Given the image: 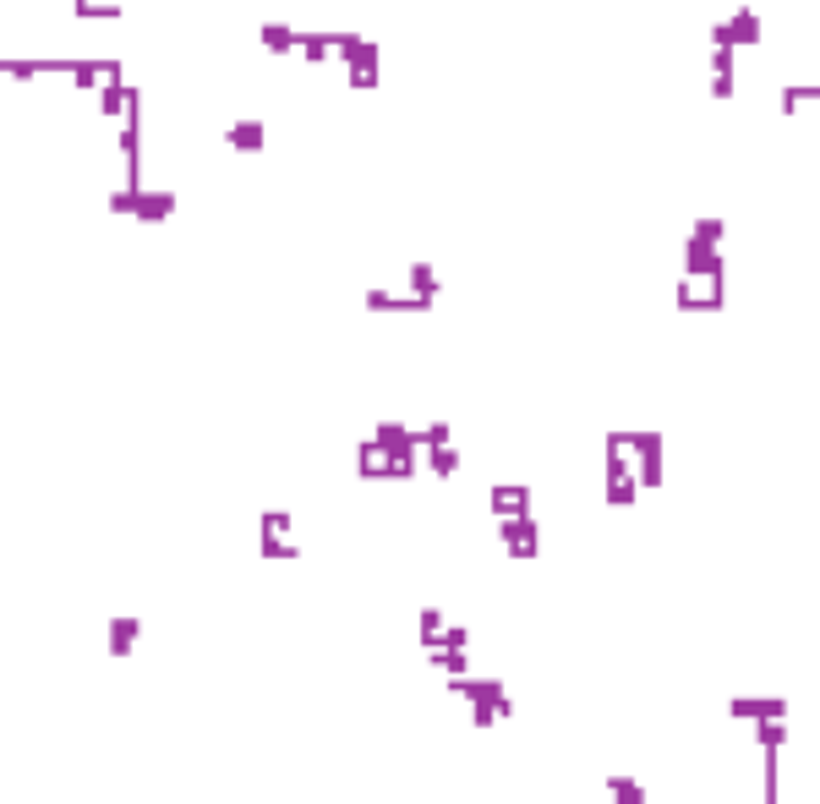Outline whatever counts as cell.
Instances as JSON below:
<instances>
[{
  "label": "cell",
  "mask_w": 820,
  "mask_h": 804,
  "mask_svg": "<svg viewBox=\"0 0 820 804\" xmlns=\"http://www.w3.org/2000/svg\"><path fill=\"white\" fill-rule=\"evenodd\" d=\"M760 804H793V799L782 794V788H766V794H760Z\"/></svg>",
  "instance_id": "cell-25"
},
{
  "label": "cell",
  "mask_w": 820,
  "mask_h": 804,
  "mask_svg": "<svg viewBox=\"0 0 820 804\" xmlns=\"http://www.w3.org/2000/svg\"><path fill=\"white\" fill-rule=\"evenodd\" d=\"M695 241H706V247H722V236H728V225H722L717 214H706V219H695V230H689Z\"/></svg>",
  "instance_id": "cell-22"
},
{
  "label": "cell",
  "mask_w": 820,
  "mask_h": 804,
  "mask_svg": "<svg viewBox=\"0 0 820 804\" xmlns=\"http://www.w3.org/2000/svg\"><path fill=\"white\" fill-rule=\"evenodd\" d=\"M815 99H820V88H815V83H788V88H782V110H788V115L810 110Z\"/></svg>",
  "instance_id": "cell-21"
},
{
  "label": "cell",
  "mask_w": 820,
  "mask_h": 804,
  "mask_svg": "<svg viewBox=\"0 0 820 804\" xmlns=\"http://www.w3.org/2000/svg\"><path fill=\"white\" fill-rule=\"evenodd\" d=\"M296 55L301 61H334V44H328V33H296Z\"/></svg>",
  "instance_id": "cell-20"
},
{
  "label": "cell",
  "mask_w": 820,
  "mask_h": 804,
  "mask_svg": "<svg viewBox=\"0 0 820 804\" xmlns=\"http://www.w3.org/2000/svg\"><path fill=\"white\" fill-rule=\"evenodd\" d=\"M66 72H72V83H77L82 93H99L104 77H126V66L110 61V55H104V61H88V55H77V61H66Z\"/></svg>",
  "instance_id": "cell-9"
},
{
  "label": "cell",
  "mask_w": 820,
  "mask_h": 804,
  "mask_svg": "<svg viewBox=\"0 0 820 804\" xmlns=\"http://www.w3.org/2000/svg\"><path fill=\"white\" fill-rule=\"evenodd\" d=\"M722 247H706V241L684 236V279H717L722 274Z\"/></svg>",
  "instance_id": "cell-8"
},
{
  "label": "cell",
  "mask_w": 820,
  "mask_h": 804,
  "mask_svg": "<svg viewBox=\"0 0 820 804\" xmlns=\"http://www.w3.org/2000/svg\"><path fill=\"white\" fill-rule=\"evenodd\" d=\"M438 290H443L438 268H432V263H410V296H416V301H432Z\"/></svg>",
  "instance_id": "cell-16"
},
{
  "label": "cell",
  "mask_w": 820,
  "mask_h": 804,
  "mask_svg": "<svg viewBox=\"0 0 820 804\" xmlns=\"http://www.w3.org/2000/svg\"><path fill=\"white\" fill-rule=\"evenodd\" d=\"M607 804H651V788L629 772H613L607 777Z\"/></svg>",
  "instance_id": "cell-13"
},
{
  "label": "cell",
  "mask_w": 820,
  "mask_h": 804,
  "mask_svg": "<svg viewBox=\"0 0 820 804\" xmlns=\"http://www.w3.org/2000/svg\"><path fill=\"white\" fill-rule=\"evenodd\" d=\"M728 717L744 722V728H760V722H788V701H782V695H733Z\"/></svg>",
  "instance_id": "cell-4"
},
{
  "label": "cell",
  "mask_w": 820,
  "mask_h": 804,
  "mask_svg": "<svg viewBox=\"0 0 820 804\" xmlns=\"http://www.w3.org/2000/svg\"><path fill=\"white\" fill-rule=\"evenodd\" d=\"M722 22H728L733 50H738V44H760V11H755V6H738L733 17H722Z\"/></svg>",
  "instance_id": "cell-14"
},
{
  "label": "cell",
  "mask_w": 820,
  "mask_h": 804,
  "mask_svg": "<svg viewBox=\"0 0 820 804\" xmlns=\"http://www.w3.org/2000/svg\"><path fill=\"white\" fill-rule=\"evenodd\" d=\"M487 509H492V520H525V515H536V498L525 482H492Z\"/></svg>",
  "instance_id": "cell-5"
},
{
  "label": "cell",
  "mask_w": 820,
  "mask_h": 804,
  "mask_svg": "<svg viewBox=\"0 0 820 804\" xmlns=\"http://www.w3.org/2000/svg\"><path fill=\"white\" fill-rule=\"evenodd\" d=\"M421 465H427L432 476H443V482H449V476L460 471V449H454V444H443V449H427V454H421Z\"/></svg>",
  "instance_id": "cell-19"
},
{
  "label": "cell",
  "mask_w": 820,
  "mask_h": 804,
  "mask_svg": "<svg viewBox=\"0 0 820 804\" xmlns=\"http://www.w3.org/2000/svg\"><path fill=\"white\" fill-rule=\"evenodd\" d=\"M257 39H263V50H274V55L296 50V28H290V22H263V28H257Z\"/></svg>",
  "instance_id": "cell-15"
},
{
  "label": "cell",
  "mask_w": 820,
  "mask_h": 804,
  "mask_svg": "<svg viewBox=\"0 0 820 804\" xmlns=\"http://www.w3.org/2000/svg\"><path fill=\"white\" fill-rule=\"evenodd\" d=\"M367 312H432V301H416V296H394V290L372 285V290H367Z\"/></svg>",
  "instance_id": "cell-12"
},
{
  "label": "cell",
  "mask_w": 820,
  "mask_h": 804,
  "mask_svg": "<svg viewBox=\"0 0 820 804\" xmlns=\"http://www.w3.org/2000/svg\"><path fill=\"white\" fill-rule=\"evenodd\" d=\"M126 88H132V83H126V77H104V83H99V110L110 115V121H115V115L126 110Z\"/></svg>",
  "instance_id": "cell-18"
},
{
  "label": "cell",
  "mask_w": 820,
  "mask_h": 804,
  "mask_svg": "<svg viewBox=\"0 0 820 804\" xmlns=\"http://www.w3.org/2000/svg\"><path fill=\"white\" fill-rule=\"evenodd\" d=\"M498 547H503V558H520V564H531V558L542 553V526H536V515H525V520H498Z\"/></svg>",
  "instance_id": "cell-3"
},
{
  "label": "cell",
  "mask_w": 820,
  "mask_h": 804,
  "mask_svg": "<svg viewBox=\"0 0 820 804\" xmlns=\"http://www.w3.org/2000/svg\"><path fill=\"white\" fill-rule=\"evenodd\" d=\"M257 558H274V564L301 558V536H296V515L290 509H263L257 515Z\"/></svg>",
  "instance_id": "cell-2"
},
{
  "label": "cell",
  "mask_w": 820,
  "mask_h": 804,
  "mask_svg": "<svg viewBox=\"0 0 820 804\" xmlns=\"http://www.w3.org/2000/svg\"><path fill=\"white\" fill-rule=\"evenodd\" d=\"M635 487L640 493L662 487V433H635Z\"/></svg>",
  "instance_id": "cell-6"
},
{
  "label": "cell",
  "mask_w": 820,
  "mask_h": 804,
  "mask_svg": "<svg viewBox=\"0 0 820 804\" xmlns=\"http://www.w3.org/2000/svg\"><path fill=\"white\" fill-rule=\"evenodd\" d=\"M132 208H137V197H132V192H121V186H115V192H110V214H132Z\"/></svg>",
  "instance_id": "cell-24"
},
{
  "label": "cell",
  "mask_w": 820,
  "mask_h": 804,
  "mask_svg": "<svg viewBox=\"0 0 820 804\" xmlns=\"http://www.w3.org/2000/svg\"><path fill=\"white\" fill-rule=\"evenodd\" d=\"M635 498H640L635 476H629V471H607V504H613V509H629Z\"/></svg>",
  "instance_id": "cell-17"
},
{
  "label": "cell",
  "mask_w": 820,
  "mask_h": 804,
  "mask_svg": "<svg viewBox=\"0 0 820 804\" xmlns=\"http://www.w3.org/2000/svg\"><path fill=\"white\" fill-rule=\"evenodd\" d=\"M77 17L82 22H115V17H121V6H115V0H88V6H77Z\"/></svg>",
  "instance_id": "cell-23"
},
{
  "label": "cell",
  "mask_w": 820,
  "mask_h": 804,
  "mask_svg": "<svg viewBox=\"0 0 820 804\" xmlns=\"http://www.w3.org/2000/svg\"><path fill=\"white\" fill-rule=\"evenodd\" d=\"M137 640H143V619H137V613H121V619L104 624V651H110V662L132 657Z\"/></svg>",
  "instance_id": "cell-7"
},
{
  "label": "cell",
  "mask_w": 820,
  "mask_h": 804,
  "mask_svg": "<svg viewBox=\"0 0 820 804\" xmlns=\"http://www.w3.org/2000/svg\"><path fill=\"white\" fill-rule=\"evenodd\" d=\"M225 143L236 148V154H257V148L268 143V126L263 121H230L225 126Z\"/></svg>",
  "instance_id": "cell-11"
},
{
  "label": "cell",
  "mask_w": 820,
  "mask_h": 804,
  "mask_svg": "<svg viewBox=\"0 0 820 804\" xmlns=\"http://www.w3.org/2000/svg\"><path fill=\"white\" fill-rule=\"evenodd\" d=\"M175 214V186H159V192H137V208H132V219H143V225H159V219H170Z\"/></svg>",
  "instance_id": "cell-10"
},
{
  "label": "cell",
  "mask_w": 820,
  "mask_h": 804,
  "mask_svg": "<svg viewBox=\"0 0 820 804\" xmlns=\"http://www.w3.org/2000/svg\"><path fill=\"white\" fill-rule=\"evenodd\" d=\"M449 695H460V701L471 706L476 728H492V722L514 717V695H509V679H503V673H465V679L449 684Z\"/></svg>",
  "instance_id": "cell-1"
}]
</instances>
